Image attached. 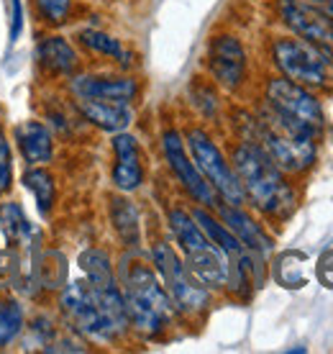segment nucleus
<instances>
[{
    "mask_svg": "<svg viewBox=\"0 0 333 354\" xmlns=\"http://www.w3.org/2000/svg\"><path fill=\"white\" fill-rule=\"evenodd\" d=\"M13 187V149L6 131L0 129V198L10 193Z\"/></svg>",
    "mask_w": 333,
    "mask_h": 354,
    "instance_id": "obj_26",
    "label": "nucleus"
},
{
    "mask_svg": "<svg viewBox=\"0 0 333 354\" xmlns=\"http://www.w3.org/2000/svg\"><path fill=\"white\" fill-rule=\"evenodd\" d=\"M31 280L44 290H59L67 283V259L57 249L52 252H39L31 265Z\"/></svg>",
    "mask_w": 333,
    "mask_h": 354,
    "instance_id": "obj_19",
    "label": "nucleus"
},
{
    "mask_svg": "<svg viewBox=\"0 0 333 354\" xmlns=\"http://www.w3.org/2000/svg\"><path fill=\"white\" fill-rule=\"evenodd\" d=\"M121 280L129 324L144 337H159L175 319V303L159 274L144 262H126Z\"/></svg>",
    "mask_w": 333,
    "mask_h": 354,
    "instance_id": "obj_3",
    "label": "nucleus"
},
{
    "mask_svg": "<svg viewBox=\"0 0 333 354\" xmlns=\"http://www.w3.org/2000/svg\"><path fill=\"white\" fill-rule=\"evenodd\" d=\"M36 57H39V64L44 67V72H49L54 77H72V75H77L79 54L64 36L59 34L44 36L39 41Z\"/></svg>",
    "mask_w": 333,
    "mask_h": 354,
    "instance_id": "obj_18",
    "label": "nucleus"
},
{
    "mask_svg": "<svg viewBox=\"0 0 333 354\" xmlns=\"http://www.w3.org/2000/svg\"><path fill=\"white\" fill-rule=\"evenodd\" d=\"M208 70L223 90H238L246 80V49L236 36H213L208 46Z\"/></svg>",
    "mask_w": 333,
    "mask_h": 354,
    "instance_id": "obj_12",
    "label": "nucleus"
},
{
    "mask_svg": "<svg viewBox=\"0 0 333 354\" xmlns=\"http://www.w3.org/2000/svg\"><path fill=\"white\" fill-rule=\"evenodd\" d=\"M280 21L300 39L331 49L333 46V24L323 8L310 0H277Z\"/></svg>",
    "mask_w": 333,
    "mask_h": 354,
    "instance_id": "obj_11",
    "label": "nucleus"
},
{
    "mask_svg": "<svg viewBox=\"0 0 333 354\" xmlns=\"http://www.w3.org/2000/svg\"><path fill=\"white\" fill-rule=\"evenodd\" d=\"M26 328V313L18 301H0V349L10 346Z\"/></svg>",
    "mask_w": 333,
    "mask_h": 354,
    "instance_id": "obj_24",
    "label": "nucleus"
},
{
    "mask_svg": "<svg viewBox=\"0 0 333 354\" xmlns=\"http://www.w3.org/2000/svg\"><path fill=\"white\" fill-rule=\"evenodd\" d=\"M151 259H154V270H157L159 280H162V285L166 288L169 298L175 303V310L187 313V316H198L208 308L211 290L190 272V267L184 265L180 254L166 241L154 244Z\"/></svg>",
    "mask_w": 333,
    "mask_h": 354,
    "instance_id": "obj_6",
    "label": "nucleus"
},
{
    "mask_svg": "<svg viewBox=\"0 0 333 354\" xmlns=\"http://www.w3.org/2000/svg\"><path fill=\"white\" fill-rule=\"evenodd\" d=\"M277 277H280V283L285 288H300V285H305V274H303V267L300 265H292L289 262V254L280 259V267H277Z\"/></svg>",
    "mask_w": 333,
    "mask_h": 354,
    "instance_id": "obj_27",
    "label": "nucleus"
},
{
    "mask_svg": "<svg viewBox=\"0 0 333 354\" xmlns=\"http://www.w3.org/2000/svg\"><path fill=\"white\" fill-rule=\"evenodd\" d=\"M79 115L88 124L97 126L100 131L118 133L126 131L133 124V108L131 103H121V100H103V97H77L75 100Z\"/></svg>",
    "mask_w": 333,
    "mask_h": 354,
    "instance_id": "obj_15",
    "label": "nucleus"
},
{
    "mask_svg": "<svg viewBox=\"0 0 333 354\" xmlns=\"http://www.w3.org/2000/svg\"><path fill=\"white\" fill-rule=\"evenodd\" d=\"M216 208H218L220 218H223V223L228 226V231H231L249 252H254V254H259V257H264V254L272 252V239L264 234L262 226H259L241 205L218 203Z\"/></svg>",
    "mask_w": 333,
    "mask_h": 354,
    "instance_id": "obj_16",
    "label": "nucleus"
},
{
    "mask_svg": "<svg viewBox=\"0 0 333 354\" xmlns=\"http://www.w3.org/2000/svg\"><path fill=\"white\" fill-rule=\"evenodd\" d=\"M231 165L236 169L246 201L254 203L256 211H262L274 221H285L289 213L295 211L298 195L287 183L285 172L269 160V154L256 142L241 139L234 147Z\"/></svg>",
    "mask_w": 333,
    "mask_h": 354,
    "instance_id": "obj_1",
    "label": "nucleus"
},
{
    "mask_svg": "<svg viewBox=\"0 0 333 354\" xmlns=\"http://www.w3.org/2000/svg\"><path fill=\"white\" fill-rule=\"evenodd\" d=\"M0 272H3V254H0Z\"/></svg>",
    "mask_w": 333,
    "mask_h": 354,
    "instance_id": "obj_32",
    "label": "nucleus"
},
{
    "mask_svg": "<svg viewBox=\"0 0 333 354\" xmlns=\"http://www.w3.org/2000/svg\"><path fill=\"white\" fill-rule=\"evenodd\" d=\"M184 144H187V151L193 157L195 167L200 169L202 177L211 183L216 195L223 198V203L244 205L246 203L244 187L238 183L234 165L218 149V144L213 142L202 129H190V131L184 133Z\"/></svg>",
    "mask_w": 333,
    "mask_h": 354,
    "instance_id": "obj_7",
    "label": "nucleus"
},
{
    "mask_svg": "<svg viewBox=\"0 0 333 354\" xmlns=\"http://www.w3.org/2000/svg\"><path fill=\"white\" fill-rule=\"evenodd\" d=\"M272 62L282 77L303 88H328L333 82V59L328 49L300 36H282L272 44Z\"/></svg>",
    "mask_w": 333,
    "mask_h": 354,
    "instance_id": "obj_5",
    "label": "nucleus"
},
{
    "mask_svg": "<svg viewBox=\"0 0 333 354\" xmlns=\"http://www.w3.org/2000/svg\"><path fill=\"white\" fill-rule=\"evenodd\" d=\"M166 221H169V229L175 234L177 244L182 247L184 265L190 267V272H193L208 290L226 288L228 272H231L228 254L205 236V231L198 226V221L193 218V213L182 211V208H169Z\"/></svg>",
    "mask_w": 333,
    "mask_h": 354,
    "instance_id": "obj_4",
    "label": "nucleus"
},
{
    "mask_svg": "<svg viewBox=\"0 0 333 354\" xmlns=\"http://www.w3.org/2000/svg\"><path fill=\"white\" fill-rule=\"evenodd\" d=\"M59 308L64 319L77 334L93 339V342H115V334L108 326L106 316L100 310L95 288L88 280H72L61 285Z\"/></svg>",
    "mask_w": 333,
    "mask_h": 354,
    "instance_id": "obj_8",
    "label": "nucleus"
},
{
    "mask_svg": "<svg viewBox=\"0 0 333 354\" xmlns=\"http://www.w3.org/2000/svg\"><path fill=\"white\" fill-rule=\"evenodd\" d=\"M23 185L36 201V211L41 216H49L54 211L57 203V180L44 165H28V169L23 172Z\"/></svg>",
    "mask_w": 333,
    "mask_h": 354,
    "instance_id": "obj_20",
    "label": "nucleus"
},
{
    "mask_svg": "<svg viewBox=\"0 0 333 354\" xmlns=\"http://www.w3.org/2000/svg\"><path fill=\"white\" fill-rule=\"evenodd\" d=\"M321 280L333 288V252L323 254V259H321Z\"/></svg>",
    "mask_w": 333,
    "mask_h": 354,
    "instance_id": "obj_29",
    "label": "nucleus"
},
{
    "mask_svg": "<svg viewBox=\"0 0 333 354\" xmlns=\"http://www.w3.org/2000/svg\"><path fill=\"white\" fill-rule=\"evenodd\" d=\"M21 31H23V3L10 0V44H16Z\"/></svg>",
    "mask_w": 333,
    "mask_h": 354,
    "instance_id": "obj_28",
    "label": "nucleus"
},
{
    "mask_svg": "<svg viewBox=\"0 0 333 354\" xmlns=\"http://www.w3.org/2000/svg\"><path fill=\"white\" fill-rule=\"evenodd\" d=\"M79 267L85 272V280H90L93 285H108V283H118L113 272V262L108 257V252L97 247H90L79 254Z\"/></svg>",
    "mask_w": 333,
    "mask_h": 354,
    "instance_id": "obj_23",
    "label": "nucleus"
},
{
    "mask_svg": "<svg viewBox=\"0 0 333 354\" xmlns=\"http://www.w3.org/2000/svg\"><path fill=\"white\" fill-rule=\"evenodd\" d=\"M244 139L259 144L282 172H305L318 157V136L272 111L267 103L249 118V131L244 133Z\"/></svg>",
    "mask_w": 333,
    "mask_h": 354,
    "instance_id": "obj_2",
    "label": "nucleus"
},
{
    "mask_svg": "<svg viewBox=\"0 0 333 354\" xmlns=\"http://www.w3.org/2000/svg\"><path fill=\"white\" fill-rule=\"evenodd\" d=\"M310 3H321V6H328L331 0H310Z\"/></svg>",
    "mask_w": 333,
    "mask_h": 354,
    "instance_id": "obj_31",
    "label": "nucleus"
},
{
    "mask_svg": "<svg viewBox=\"0 0 333 354\" xmlns=\"http://www.w3.org/2000/svg\"><path fill=\"white\" fill-rule=\"evenodd\" d=\"M111 223H113L115 234L121 236L126 247H139L141 244V223H139V211L129 198L115 195L111 198Z\"/></svg>",
    "mask_w": 333,
    "mask_h": 354,
    "instance_id": "obj_21",
    "label": "nucleus"
},
{
    "mask_svg": "<svg viewBox=\"0 0 333 354\" xmlns=\"http://www.w3.org/2000/svg\"><path fill=\"white\" fill-rule=\"evenodd\" d=\"M113 172H111V180L113 185L121 190V193H133L139 190L141 183H144V162H141V149L136 136L126 131L113 133Z\"/></svg>",
    "mask_w": 333,
    "mask_h": 354,
    "instance_id": "obj_13",
    "label": "nucleus"
},
{
    "mask_svg": "<svg viewBox=\"0 0 333 354\" xmlns=\"http://www.w3.org/2000/svg\"><path fill=\"white\" fill-rule=\"evenodd\" d=\"M13 142L26 165H49L54 160V136L41 121H21L13 129Z\"/></svg>",
    "mask_w": 333,
    "mask_h": 354,
    "instance_id": "obj_17",
    "label": "nucleus"
},
{
    "mask_svg": "<svg viewBox=\"0 0 333 354\" xmlns=\"http://www.w3.org/2000/svg\"><path fill=\"white\" fill-rule=\"evenodd\" d=\"M70 93L75 97H103L131 103L139 95V82L121 75H72Z\"/></svg>",
    "mask_w": 333,
    "mask_h": 354,
    "instance_id": "obj_14",
    "label": "nucleus"
},
{
    "mask_svg": "<svg viewBox=\"0 0 333 354\" xmlns=\"http://www.w3.org/2000/svg\"><path fill=\"white\" fill-rule=\"evenodd\" d=\"M325 13H328V18H331V24H333V0H331V3H328V6H325Z\"/></svg>",
    "mask_w": 333,
    "mask_h": 354,
    "instance_id": "obj_30",
    "label": "nucleus"
},
{
    "mask_svg": "<svg viewBox=\"0 0 333 354\" xmlns=\"http://www.w3.org/2000/svg\"><path fill=\"white\" fill-rule=\"evenodd\" d=\"M264 103L272 111H277L280 115H285V118L295 121L298 126L307 129L313 136H321V131H323L325 115L321 103H318V97L307 88L287 80V77H282V75L267 82Z\"/></svg>",
    "mask_w": 333,
    "mask_h": 354,
    "instance_id": "obj_9",
    "label": "nucleus"
},
{
    "mask_svg": "<svg viewBox=\"0 0 333 354\" xmlns=\"http://www.w3.org/2000/svg\"><path fill=\"white\" fill-rule=\"evenodd\" d=\"M162 151H164V160L169 162V169L175 172L180 185L187 190V195L193 198L195 203L205 205V208H216L218 205V195L211 187V183L202 177L200 169L195 167L193 157L187 154L182 133L175 131V129H166L162 133Z\"/></svg>",
    "mask_w": 333,
    "mask_h": 354,
    "instance_id": "obj_10",
    "label": "nucleus"
},
{
    "mask_svg": "<svg viewBox=\"0 0 333 354\" xmlns=\"http://www.w3.org/2000/svg\"><path fill=\"white\" fill-rule=\"evenodd\" d=\"M34 13L46 26H64L72 16V0H34Z\"/></svg>",
    "mask_w": 333,
    "mask_h": 354,
    "instance_id": "obj_25",
    "label": "nucleus"
},
{
    "mask_svg": "<svg viewBox=\"0 0 333 354\" xmlns=\"http://www.w3.org/2000/svg\"><path fill=\"white\" fill-rule=\"evenodd\" d=\"M77 41L85 46L88 52L108 57V59H115V62L123 64V67H131V54L121 44V39H115V36L106 34V31H100V28H82L77 34Z\"/></svg>",
    "mask_w": 333,
    "mask_h": 354,
    "instance_id": "obj_22",
    "label": "nucleus"
}]
</instances>
